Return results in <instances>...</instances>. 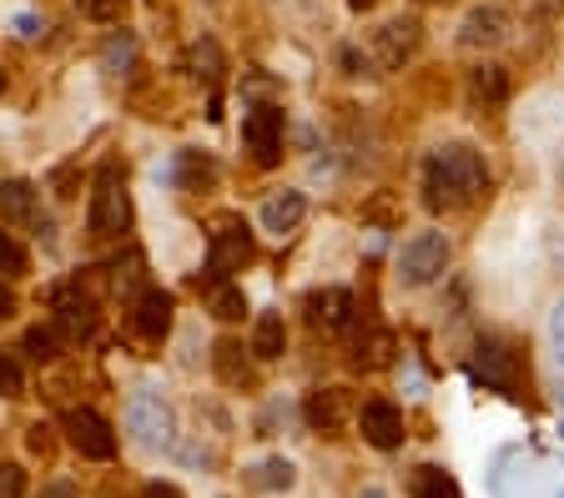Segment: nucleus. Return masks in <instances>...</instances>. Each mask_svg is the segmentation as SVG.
Wrapping results in <instances>:
<instances>
[{
	"mask_svg": "<svg viewBox=\"0 0 564 498\" xmlns=\"http://www.w3.org/2000/svg\"><path fill=\"white\" fill-rule=\"evenodd\" d=\"M358 498H388V494H384V488H378V484H368V488H363Z\"/></svg>",
	"mask_w": 564,
	"mask_h": 498,
	"instance_id": "nucleus-38",
	"label": "nucleus"
},
{
	"mask_svg": "<svg viewBox=\"0 0 564 498\" xmlns=\"http://www.w3.org/2000/svg\"><path fill=\"white\" fill-rule=\"evenodd\" d=\"M217 71H222V51H217L212 41H202V46H197V76L217 81Z\"/></svg>",
	"mask_w": 564,
	"mask_h": 498,
	"instance_id": "nucleus-32",
	"label": "nucleus"
},
{
	"mask_svg": "<svg viewBox=\"0 0 564 498\" xmlns=\"http://www.w3.org/2000/svg\"><path fill=\"white\" fill-rule=\"evenodd\" d=\"M449 237L444 232H413L409 242H403V252H398V283L403 287H429L439 283V277L449 273Z\"/></svg>",
	"mask_w": 564,
	"mask_h": 498,
	"instance_id": "nucleus-4",
	"label": "nucleus"
},
{
	"mask_svg": "<svg viewBox=\"0 0 564 498\" xmlns=\"http://www.w3.org/2000/svg\"><path fill=\"white\" fill-rule=\"evenodd\" d=\"M86 226L91 237L111 242L132 226V197H126V181H121V166L117 162H101L97 166V181H91V207H86Z\"/></svg>",
	"mask_w": 564,
	"mask_h": 498,
	"instance_id": "nucleus-2",
	"label": "nucleus"
},
{
	"mask_svg": "<svg viewBox=\"0 0 564 498\" xmlns=\"http://www.w3.org/2000/svg\"><path fill=\"white\" fill-rule=\"evenodd\" d=\"M56 332L66 343H81V337L97 332V302L81 287H60L56 292Z\"/></svg>",
	"mask_w": 564,
	"mask_h": 498,
	"instance_id": "nucleus-9",
	"label": "nucleus"
},
{
	"mask_svg": "<svg viewBox=\"0 0 564 498\" xmlns=\"http://www.w3.org/2000/svg\"><path fill=\"white\" fill-rule=\"evenodd\" d=\"M358 428H363V443H373V449H403V413H398L394 403H384V398H368V403L358 408Z\"/></svg>",
	"mask_w": 564,
	"mask_h": 498,
	"instance_id": "nucleus-8",
	"label": "nucleus"
},
{
	"mask_svg": "<svg viewBox=\"0 0 564 498\" xmlns=\"http://www.w3.org/2000/svg\"><path fill=\"white\" fill-rule=\"evenodd\" d=\"M36 498H81V488H76L71 478H56V484H46Z\"/></svg>",
	"mask_w": 564,
	"mask_h": 498,
	"instance_id": "nucleus-34",
	"label": "nucleus"
},
{
	"mask_svg": "<svg viewBox=\"0 0 564 498\" xmlns=\"http://www.w3.org/2000/svg\"><path fill=\"white\" fill-rule=\"evenodd\" d=\"M308 423L318 428V433H343L349 428V418H353V392L349 388H318V392H308Z\"/></svg>",
	"mask_w": 564,
	"mask_h": 498,
	"instance_id": "nucleus-10",
	"label": "nucleus"
},
{
	"mask_svg": "<svg viewBox=\"0 0 564 498\" xmlns=\"http://www.w3.org/2000/svg\"><path fill=\"white\" fill-rule=\"evenodd\" d=\"M302 217H308V197H302V191H277V197H267V202H263L257 222H263V232L283 237V232H292Z\"/></svg>",
	"mask_w": 564,
	"mask_h": 498,
	"instance_id": "nucleus-15",
	"label": "nucleus"
},
{
	"mask_svg": "<svg viewBox=\"0 0 564 498\" xmlns=\"http://www.w3.org/2000/svg\"><path fill=\"white\" fill-rule=\"evenodd\" d=\"M132 56H136V41L132 36H117L107 46V56H101V66H107L111 76H126V66H132Z\"/></svg>",
	"mask_w": 564,
	"mask_h": 498,
	"instance_id": "nucleus-26",
	"label": "nucleus"
},
{
	"mask_svg": "<svg viewBox=\"0 0 564 498\" xmlns=\"http://www.w3.org/2000/svg\"><path fill=\"white\" fill-rule=\"evenodd\" d=\"M60 347H66V337L56 332V322H51V328H31V332H25V353L36 357V363L60 357Z\"/></svg>",
	"mask_w": 564,
	"mask_h": 498,
	"instance_id": "nucleus-23",
	"label": "nucleus"
},
{
	"mask_svg": "<svg viewBox=\"0 0 564 498\" xmlns=\"http://www.w3.org/2000/svg\"><path fill=\"white\" fill-rule=\"evenodd\" d=\"M15 318V292L11 287H0V322H11Z\"/></svg>",
	"mask_w": 564,
	"mask_h": 498,
	"instance_id": "nucleus-36",
	"label": "nucleus"
},
{
	"mask_svg": "<svg viewBox=\"0 0 564 498\" xmlns=\"http://www.w3.org/2000/svg\"><path fill=\"white\" fill-rule=\"evenodd\" d=\"M253 353L263 357V363H273V357L288 353V328H283V318L277 312H263L253 328Z\"/></svg>",
	"mask_w": 564,
	"mask_h": 498,
	"instance_id": "nucleus-20",
	"label": "nucleus"
},
{
	"mask_svg": "<svg viewBox=\"0 0 564 498\" xmlns=\"http://www.w3.org/2000/svg\"><path fill=\"white\" fill-rule=\"evenodd\" d=\"M76 5H81L86 21H97V25H117L126 15V0H76Z\"/></svg>",
	"mask_w": 564,
	"mask_h": 498,
	"instance_id": "nucleus-25",
	"label": "nucleus"
},
{
	"mask_svg": "<svg viewBox=\"0 0 564 498\" xmlns=\"http://www.w3.org/2000/svg\"><path fill=\"white\" fill-rule=\"evenodd\" d=\"M177 177H181V187H192V181H212V177H217V166L207 162V156L187 152V156H181V166H177Z\"/></svg>",
	"mask_w": 564,
	"mask_h": 498,
	"instance_id": "nucleus-29",
	"label": "nucleus"
},
{
	"mask_svg": "<svg viewBox=\"0 0 564 498\" xmlns=\"http://www.w3.org/2000/svg\"><path fill=\"white\" fill-rule=\"evenodd\" d=\"M550 247H554V262H560V267H564V226H560V232H554V242H550Z\"/></svg>",
	"mask_w": 564,
	"mask_h": 498,
	"instance_id": "nucleus-37",
	"label": "nucleus"
},
{
	"mask_svg": "<svg viewBox=\"0 0 564 498\" xmlns=\"http://www.w3.org/2000/svg\"><path fill=\"white\" fill-rule=\"evenodd\" d=\"M419 41H423V25L409 21V15H394V21H384L373 31V56L384 60L388 71H403L413 60V51H419Z\"/></svg>",
	"mask_w": 564,
	"mask_h": 498,
	"instance_id": "nucleus-6",
	"label": "nucleus"
},
{
	"mask_svg": "<svg viewBox=\"0 0 564 498\" xmlns=\"http://www.w3.org/2000/svg\"><path fill=\"white\" fill-rule=\"evenodd\" d=\"M126 428L142 449H172L177 443V413L156 388H136L126 398Z\"/></svg>",
	"mask_w": 564,
	"mask_h": 498,
	"instance_id": "nucleus-3",
	"label": "nucleus"
},
{
	"mask_svg": "<svg viewBox=\"0 0 564 498\" xmlns=\"http://www.w3.org/2000/svg\"><path fill=\"white\" fill-rule=\"evenodd\" d=\"M388 353H394V337H388V332H373L368 347L358 343V363H368V368H384Z\"/></svg>",
	"mask_w": 564,
	"mask_h": 498,
	"instance_id": "nucleus-30",
	"label": "nucleus"
},
{
	"mask_svg": "<svg viewBox=\"0 0 564 498\" xmlns=\"http://www.w3.org/2000/svg\"><path fill=\"white\" fill-rule=\"evenodd\" d=\"M25 267H31V257H25V247L11 237V232H0V273H11V277H21Z\"/></svg>",
	"mask_w": 564,
	"mask_h": 498,
	"instance_id": "nucleus-27",
	"label": "nucleus"
},
{
	"mask_svg": "<svg viewBox=\"0 0 564 498\" xmlns=\"http://www.w3.org/2000/svg\"><path fill=\"white\" fill-rule=\"evenodd\" d=\"M308 318L318 322V328H349L353 292H349V287H323V292H308Z\"/></svg>",
	"mask_w": 564,
	"mask_h": 498,
	"instance_id": "nucleus-16",
	"label": "nucleus"
},
{
	"mask_svg": "<svg viewBox=\"0 0 564 498\" xmlns=\"http://www.w3.org/2000/svg\"><path fill=\"white\" fill-rule=\"evenodd\" d=\"M550 347H554V363L564 368V297L554 302V312H550Z\"/></svg>",
	"mask_w": 564,
	"mask_h": 498,
	"instance_id": "nucleus-33",
	"label": "nucleus"
},
{
	"mask_svg": "<svg viewBox=\"0 0 564 498\" xmlns=\"http://www.w3.org/2000/svg\"><path fill=\"white\" fill-rule=\"evenodd\" d=\"M468 96H474L479 107H499V101L509 96L505 66H479V71H468Z\"/></svg>",
	"mask_w": 564,
	"mask_h": 498,
	"instance_id": "nucleus-21",
	"label": "nucleus"
},
{
	"mask_svg": "<svg viewBox=\"0 0 564 498\" xmlns=\"http://www.w3.org/2000/svg\"><path fill=\"white\" fill-rule=\"evenodd\" d=\"M423 191H429L423 202H429L433 212H444V207H468L489 191V166H484V156L464 142L439 146V152L429 156V166H423Z\"/></svg>",
	"mask_w": 564,
	"mask_h": 498,
	"instance_id": "nucleus-1",
	"label": "nucleus"
},
{
	"mask_svg": "<svg viewBox=\"0 0 564 498\" xmlns=\"http://www.w3.org/2000/svg\"><path fill=\"white\" fill-rule=\"evenodd\" d=\"M253 232L247 226H222L212 232V252H207V267L212 273H242L247 262H253Z\"/></svg>",
	"mask_w": 564,
	"mask_h": 498,
	"instance_id": "nucleus-13",
	"label": "nucleus"
},
{
	"mask_svg": "<svg viewBox=\"0 0 564 498\" xmlns=\"http://www.w3.org/2000/svg\"><path fill=\"white\" fill-rule=\"evenodd\" d=\"M242 312H247V297H242V287H217V292H212V318L217 322H237Z\"/></svg>",
	"mask_w": 564,
	"mask_h": 498,
	"instance_id": "nucleus-24",
	"label": "nucleus"
},
{
	"mask_svg": "<svg viewBox=\"0 0 564 498\" xmlns=\"http://www.w3.org/2000/svg\"><path fill=\"white\" fill-rule=\"evenodd\" d=\"M242 142H247L257 166H277V156H283V111L277 107L247 111L242 117Z\"/></svg>",
	"mask_w": 564,
	"mask_h": 498,
	"instance_id": "nucleus-7",
	"label": "nucleus"
},
{
	"mask_svg": "<svg viewBox=\"0 0 564 498\" xmlns=\"http://www.w3.org/2000/svg\"><path fill=\"white\" fill-rule=\"evenodd\" d=\"M0 217L36 222V187L31 181H0Z\"/></svg>",
	"mask_w": 564,
	"mask_h": 498,
	"instance_id": "nucleus-19",
	"label": "nucleus"
},
{
	"mask_svg": "<svg viewBox=\"0 0 564 498\" xmlns=\"http://www.w3.org/2000/svg\"><path fill=\"white\" fill-rule=\"evenodd\" d=\"M142 498H181L177 484H162V478H152V484L142 488Z\"/></svg>",
	"mask_w": 564,
	"mask_h": 498,
	"instance_id": "nucleus-35",
	"label": "nucleus"
},
{
	"mask_svg": "<svg viewBox=\"0 0 564 498\" xmlns=\"http://www.w3.org/2000/svg\"><path fill=\"white\" fill-rule=\"evenodd\" d=\"M212 363H217V373H222V383H232V388L253 383V373H247V357H242V347H237V343H217Z\"/></svg>",
	"mask_w": 564,
	"mask_h": 498,
	"instance_id": "nucleus-22",
	"label": "nucleus"
},
{
	"mask_svg": "<svg viewBox=\"0 0 564 498\" xmlns=\"http://www.w3.org/2000/svg\"><path fill=\"white\" fill-rule=\"evenodd\" d=\"M0 392H5V398H21L25 392V373H21V357L15 353H0Z\"/></svg>",
	"mask_w": 564,
	"mask_h": 498,
	"instance_id": "nucleus-28",
	"label": "nucleus"
},
{
	"mask_svg": "<svg viewBox=\"0 0 564 498\" xmlns=\"http://www.w3.org/2000/svg\"><path fill=\"white\" fill-rule=\"evenodd\" d=\"M423 5H429V0H423Z\"/></svg>",
	"mask_w": 564,
	"mask_h": 498,
	"instance_id": "nucleus-41",
	"label": "nucleus"
},
{
	"mask_svg": "<svg viewBox=\"0 0 564 498\" xmlns=\"http://www.w3.org/2000/svg\"><path fill=\"white\" fill-rule=\"evenodd\" d=\"M560 177H564V162H560Z\"/></svg>",
	"mask_w": 564,
	"mask_h": 498,
	"instance_id": "nucleus-40",
	"label": "nucleus"
},
{
	"mask_svg": "<svg viewBox=\"0 0 564 498\" xmlns=\"http://www.w3.org/2000/svg\"><path fill=\"white\" fill-rule=\"evenodd\" d=\"M409 494L413 498H464V494H458V478L449 474V468H439V463H423V468H413Z\"/></svg>",
	"mask_w": 564,
	"mask_h": 498,
	"instance_id": "nucleus-17",
	"label": "nucleus"
},
{
	"mask_svg": "<svg viewBox=\"0 0 564 498\" xmlns=\"http://www.w3.org/2000/svg\"><path fill=\"white\" fill-rule=\"evenodd\" d=\"M0 498H25V468L21 463H0Z\"/></svg>",
	"mask_w": 564,
	"mask_h": 498,
	"instance_id": "nucleus-31",
	"label": "nucleus"
},
{
	"mask_svg": "<svg viewBox=\"0 0 564 498\" xmlns=\"http://www.w3.org/2000/svg\"><path fill=\"white\" fill-rule=\"evenodd\" d=\"M474 378H484L499 392H515V353H509L499 337H484L479 357H474Z\"/></svg>",
	"mask_w": 564,
	"mask_h": 498,
	"instance_id": "nucleus-14",
	"label": "nucleus"
},
{
	"mask_svg": "<svg viewBox=\"0 0 564 498\" xmlns=\"http://www.w3.org/2000/svg\"><path fill=\"white\" fill-rule=\"evenodd\" d=\"M60 428H66V439H71V449L81 453V458H91V463L117 458V433H111V423L97 408H71Z\"/></svg>",
	"mask_w": 564,
	"mask_h": 498,
	"instance_id": "nucleus-5",
	"label": "nucleus"
},
{
	"mask_svg": "<svg viewBox=\"0 0 564 498\" xmlns=\"http://www.w3.org/2000/svg\"><path fill=\"white\" fill-rule=\"evenodd\" d=\"M172 312H177L172 292H162V287H146V292L136 297V308H132V328L142 332L146 343H162V337L172 332Z\"/></svg>",
	"mask_w": 564,
	"mask_h": 498,
	"instance_id": "nucleus-12",
	"label": "nucleus"
},
{
	"mask_svg": "<svg viewBox=\"0 0 564 498\" xmlns=\"http://www.w3.org/2000/svg\"><path fill=\"white\" fill-rule=\"evenodd\" d=\"M505 36H509V15L499 11V5H474V11L464 15V25H458V46L464 51H489Z\"/></svg>",
	"mask_w": 564,
	"mask_h": 498,
	"instance_id": "nucleus-11",
	"label": "nucleus"
},
{
	"mask_svg": "<svg viewBox=\"0 0 564 498\" xmlns=\"http://www.w3.org/2000/svg\"><path fill=\"white\" fill-rule=\"evenodd\" d=\"M349 5H353V11H368V5H373V0H349Z\"/></svg>",
	"mask_w": 564,
	"mask_h": 498,
	"instance_id": "nucleus-39",
	"label": "nucleus"
},
{
	"mask_svg": "<svg viewBox=\"0 0 564 498\" xmlns=\"http://www.w3.org/2000/svg\"><path fill=\"white\" fill-rule=\"evenodd\" d=\"M560 498H564V494H560Z\"/></svg>",
	"mask_w": 564,
	"mask_h": 498,
	"instance_id": "nucleus-42",
	"label": "nucleus"
},
{
	"mask_svg": "<svg viewBox=\"0 0 564 498\" xmlns=\"http://www.w3.org/2000/svg\"><path fill=\"white\" fill-rule=\"evenodd\" d=\"M247 484L263 488V494H288V488L298 484V468H292L288 458H263L257 468H247Z\"/></svg>",
	"mask_w": 564,
	"mask_h": 498,
	"instance_id": "nucleus-18",
	"label": "nucleus"
}]
</instances>
